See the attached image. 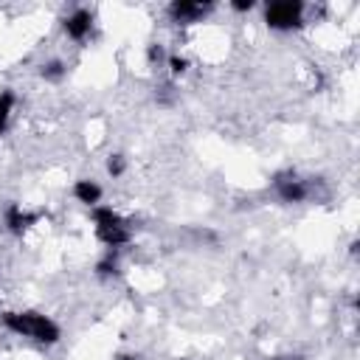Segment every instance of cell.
Returning a JSON list of instances; mask_svg holds the SVG:
<instances>
[{"label":"cell","mask_w":360,"mask_h":360,"mask_svg":"<svg viewBox=\"0 0 360 360\" xmlns=\"http://www.w3.org/2000/svg\"><path fill=\"white\" fill-rule=\"evenodd\" d=\"M96 276H98V278H115V276H121L118 262H115V256H112V253H110V256H104V259L96 264Z\"/></svg>","instance_id":"obj_11"},{"label":"cell","mask_w":360,"mask_h":360,"mask_svg":"<svg viewBox=\"0 0 360 360\" xmlns=\"http://www.w3.org/2000/svg\"><path fill=\"white\" fill-rule=\"evenodd\" d=\"M96 236H98L107 248H124V245H129L132 231H129V222H121V225H112V228H98Z\"/></svg>","instance_id":"obj_7"},{"label":"cell","mask_w":360,"mask_h":360,"mask_svg":"<svg viewBox=\"0 0 360 360\" xmlns=\"http://www.w3.org/2000/svg\"><path fill=\"white\" fill-rule=\"evenodd\" d=\"M73 197L84 202L87 208H96L101 202V186L96 180H76L73 183Z\"/></svg>","instance_id":"obj_8"},{"label":"cell","mask_w":360,"mask_h":360,"mask_svg":"<svg viewBox=\"0 0 360 360\" xmlns=\"http://www.w3.org/2000/svg\"><path fill=\"white\" fill-rule=\"evenodd\" d=\"M39 211H25L22 205H17V202H11L8 208H6V214H3V222H6V228L11 231V233H17V236H22L31 225H37L39 222Z\"/></svg>","instance_id":"obj_4"},{"label":"cell","mask_w":360,"mask_h":360,"mask_svg":"<svg viewBox=\"0 0 360 360\" xmlns=\"http://www.w3.org/2000/svg\"><path fill=\"white\" fill-rule=\"evenodd\" d=\"M253 6H256L253 0H233V3H231V8H233V11H250Z\"/></svg>","instance_id":"obj_15"},{"label":"cell","mask_w":360,"mask_h":360,"mask_svg":"<svg viewBox=\"0 0 360 360\" xmlns=\"http://www.w3.org/2000/svg\"><path fill=\"white\" fill-rule=\"evenodd\" d=\"M146 59H149V62H160V59H163V45L152 42V45H149V51H146Z\"/></svg>","instance_id":"obj_14"},{"label":"cell","mask_w":360,"mask_h":360,"mask_svg":"<svg viewBox=\"0 0 360 360\" xmlns=\"http://www.w3.org/2000/svg\"><path fill=\"white\" fill-rule=\"evenodd\" d=\"M90 28H93V14H90L87 8H76L70 17H65V34H68L70 39H76V42L87 39Z\"/></svg>","instance_id":"obj_6"},{"label":"cell","mask_w":360,"mask_h":360,"mask_svg":"<svg viewBox=\"0 0 360 360\" xmlns=\"http://www.w3.org/2000/svg\"><path fill=\"white\" fill-rule=\"evenodd\" d=\"M65 73H68V65H65L62 59H51V62H45V65L39 68V76H42L45 82H62Z\"/></svg>","instance_id":"obj_9"},{"label":"cell","mask_w":360,"mask_h":360,"mask_svg":"<svg viewBox=\"0 0 360 360\" xmlns=\"http://www.w3.org/2000/svg\"><path fill=\"white\" fill-rule=\"evenodd\" d=\"M301 14H304L301 0H276V3H267L264 22L273 31H290V28L301 25Z\"/></svg>","instance_id":"obj_2"},{"label":"cell","mask_w":360,"mask_h":360,"mask_svg":"<svg viewBox=\"0 0 360 360\" xmlns=\"http://www.w3.org/2000/svg\"><path fill=\"white\" fill-rule=\"evenodd\" d=\"M0 321H3L6 329L17 332L22 338H31V340H37L42 346H53L62 338L59 323L51 321L48 315H42V312H34V309H25V312H3Z\"/></svg>","instance_id":"obj_1"},{"label":"cell","mask_w":360,"mask_h":360,"mask_svg":"<svg viewBox=\"0 0 360 360\" xmlns=\"http://www.w3.org/2000/svg\"><path fill=\"white\" fill-rule=\"evenodd\" d=\"M276 194L281 197V202H304L309 197V186H307V180H298L295 174H278Z\"/></svg>","instance_id":"obj_3"},{"label":"cell","mask_w":360,"mask_h":360,"mask_svg":"<svg viewBox=\"0 0 360 360\" xmlns=\"http://www.w3.org/2000/svg\"><path fill=\"white\" fill-rule=\"evenodd\" d=\"M11 110H14V93H11V90H0V135H3L6 127H8Z\"/></svg>","instance_id":"obj_10"},{"label":"cell","mask_w":360,"mask_h":360,"mask_svg":"<svg viewBox=\"0 0 360 360\" xmlns=\"http://www.w3.org/2000/svg\"><path fill=\"white\" fill-rule=\"evenodd\" d=\"M284 360H301V357H284Z\"/></svg>","instance_id":"obj_17"},{"label":"cell","mask_w":360,"mask_h":360,"mask_svg":"<svg viewBox=\"0 0 360 360\" xmlns=\"http://www.w3.org/2000/svg\"><path fill=\"white\" fill-rule=\"evenodd\" d=\"M107 172H110V177H121L127 172V158L124 155H110L107 158Z\"/></svg>","instance_id":"obj_12"},{"label":"cell","mask_w":360,"mask_h":360,"mask_svg":"<svg viewBox=\"0 0 360 360\" xmlns=\"http://www.w3.org/2000/svg\"><path fill=\"white\" fill-rule=\"evenodd\" d=\"M115 360H138V357H135V354H118Z\"/></svg>","instance_id":"obj_16"},{"label":"cell","mask_w":360,"mask_h":360,"mask_svg":"<svg viewBox=\"0 0 360 360\" xmlns=\"http://www.w3.org/2000/svg\"><path fill=\"white\" fill-rule=\"evenodd\" d=\"M169 70H172V76H183V73L188 70V59L172 53V56H169Z\"/></svg>","instance_id":"obj_13"},{"label":"cell","mask_w":360,"mask_h":360,"mask_svg":"<svg viewBox=\"0 0 360 360\" xmlns=\"http://www.w3.org/2000/svg\"><path fill=\"white\" fill-rule=\"evenodd\" d=\"M211 11V3H197V0H174L169 3V17L174 22H197Z\"/></svg>","instance_id":"obj_5"}]
</instances>
